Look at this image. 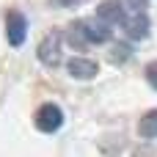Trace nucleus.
I'll return each instance as SVG.
<instances>
[{
    "label": "nucleus",
    "instance_id": "f257e3e1",
    "mask_svg": "<svg viewBox=\"0 0 157 157\" xmlns=\"http://www.w3.org/2000/svg\"><path fill=\"white\" fill-rule=\"evenodd\" d=\"M63 41H66V36H63L61 30H50V33L39 41L36 55H39V61H41L47 69H55V66L63 63Z\"/></svg>",
    "mask_w": 157,
    "mask_h": 157
},
{
    "label": "nucleus",
    "instance_id": "f03ea898",
    "mask_svg": "<svg viewBox=\"0 0 157 157\" xmlns=\"http://www.w3.org/2000/svg\"><path fill=\"white\" fill-rule=\"evenodd\" d=\"M33 121H36V130H39V132L52 135V132H58V130L63 127V110H61V105H55V102H44V105L36 110Z\"/></svg>",
    "mask_w": 157,
    "mask_h": 157
},
{
    "label": "nucleus",
    "instance_id": "7ed1b4c3",
    "mask_svg": "<svg viewBox=\"0 0 157 157\" xmlns=\"http://www.w3.org/2000/svg\"><path fill=\"white\" fill-rule=\"evenodd\" d=\"M6 39L11 47H22L28 39V19L22 11H8L6 14Z\"/></svg>",
    "mask_w": 157,
    "mask_h": 157
},
{
    "label": "nucleus",
    "instance_id": "20e7f679",
    "mask_svg": "<svg viewBox=\"0 0 157 157\" xmlns=\"http://www.w3.org/2000/svg\"><path fill=\"white\" fill-rule=\"evenodd\" d=\"M77 25H80L83 36L88 39V44H108L110 41V25L105 19L94 17V19H80Z\"/></svg>",
    "mask_w": 157,
    "mask_h": 157
},
{
    "label": "nucleus",
    "instance_id": "39448f33",
    "mask_svg": "<svg viewBox=\"0 0 157 157\" xmlns=\"http://www.w3.org/2000/svg\"><path fill=\"white\" fill-rule=\"evenodd\" d=\"M66 72H69V77L72 80H83V83H88V80H94L97 75H99V66L91 61V58H69L66 61Z\"/></svg>",
    "mask_w": 157,
    "mask_h": 157
},
{
    "label": "nucleus",
    "instance_id": "423d86ee",
    "mask_svg": "<svg viewBox=\"0 0 157 157\" xmlns=\"http://www.w3.org/2000/svg\"><path fill=\"white\" fill-rule=\"evenodd\" d=\"M124 33L130 36V39H146L149 36V30H152V22H149V17H146V8L144 11H135L132 17H124Z\"/></svg>",
    "mask_w": 157,
    "mask_h": 157
},
{
    "label": "nucleus",
    "instance_id": "0eeeda50",
    "mask_svg": "<svg viewBox=\"0 0 157 157\" xmlns=\"http://www.w3.org/2000/svg\"><path fill=\"white\" fill-rule=\"evenodd\" d=\"M97 17H99V19H105L108 25L124 22V17H127V11H124V0H105V3H99Z\"/></svg>",
    "mask_w": 157,
    "mask_h": 157
},
{
    "label": "nucleus",
    "instance_id": "6e6552de",
    "mask_svg": "<svg viewBox=\"0 0 157 157\" xmlns=\"http://www.w3.org/2000/svg\"><path fill=\"white\" fill-rule=\"evenodd\" d=\"M138 132H141L144 138H157V110H149V113L141 116V121H138Z\"/></svg>",
    "mask_w": 157,
    "mask_h": 157
},
{
    "label": "nucleus",
    "instance_id": "1a4fd4ad",
    "mask_svg": "<svg viewBox=\"0 0 157 157\" xmlns=\"http://www.w3.org/2000/svg\"><path fill=\"white\" fill-rule=\"evenodd\" d=\"M66 41H69V44H72L75 50H86V47H88V39L83 36V30H80V25H77V22H72V25H69Z\"/></svg>",
    "mask_w": 157,
    "mask_h": 157
},
{
    "label": "nucleus",
    "instance_id": "9d476101",
    "mask_svg": "<svg viewBox=\"0 0 157 157\" xmlns=\"http://www.w3.org/2000/svg\"><path fill=\"white\" fill-rule=\"evenodd\" d=\"M130 55H132V52H130V47H127V44H116V47H113V55H110V58H113V63H124Z\"/></svg>",
    "mask_w": 157,
    "mask_h": 157
},
{
    "label": "nucleus",
    "instance_id": "9b49d317",
    "mask_svg": "<svg viewBox=\"0 0 157 157\" xmlns=\"http://www.w3.org/2000/svg\"><path fill=\"white\" fill-rule=\"evenodd\" d=\"M146 83L157 91V61H152V63L146 66Z\"/></svg>",
    "mask_w": 157,
    "mask_h": 157
},
{
    "label": "nucleus",
    "instance_id": "f8f14e48",
    "mask_svg": "<svg viewBox=\"0 0 157 157\" xmlns=\"http://www.w3.org/2000/svg\"><path fill=\"white\" fill-rule=\"evenodd\" d=\"M83 0H50V6H55V8H75V6H80Z\"/></svg>",
    "mask_w": 157,
    "mask_h": 157
},
{
    "label": "nucleus",
    "instance_id": "ddd939ff",
    "mask_svg": "<svg viewBox=\"0 0 157 157\" xmlns=\"http://www.w3.org/2000/svg\"><path fill=\"white\" fill-rule=\"evenodd\" d=\"M127 3H130L132 11H144V8H146V0H127Z\"/></svg>",
    "mask_w": 157,
    "mask_h": 157
}]
</instances>
